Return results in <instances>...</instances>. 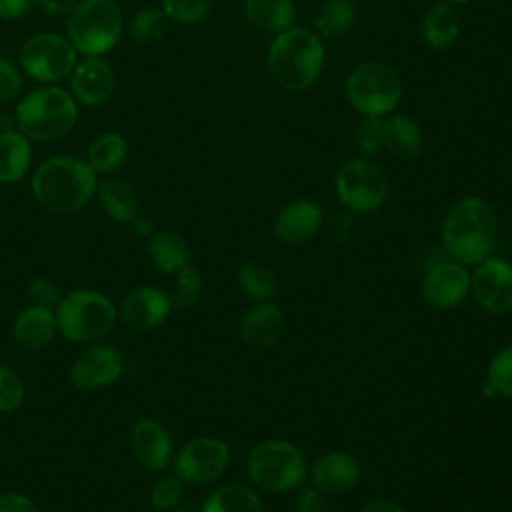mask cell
I'll return each mask as SVG.
<instances>
[{
    "label": "cell",
    "instance_id": "40",
    "mask_svg": "<svg viewBox=\"0 0 512 512\" xmlns=\"http://www.w3.org/2000/svg\"><path fill=\"white\" fill-rule=\"evenodd\" d=\"M20 92V74L12 62L0 56V102L12 100Z\"/></svg>",
    "mask_w": 512,
    "mask_h": 512
},
{
    "label": "cell",
    "instance_id": "23",
    "mask_svg": "<svg viewBox=\"0 0 512 512\" xmlns=\"http://www.w3.org/2000/svg\"><path fill=\"white\" fill-rule=\"evenodd\" d=\"M246 20L266 34H280L294 24L296 8L292 0H246Z\"/></svg>",
    "mask_w": 512,
    "mask_h": 512
},
{
    "label": "cell",
    "instance_id": "30",
    "mask_svg": "<svg viewBox=\"0 0 512 512\" xmlns=\"http://www.w3.org/2000/svg\"><path fill=\"white\" fill-rule=\"evenodd\" d=\"M356 20V4L352 0H326L316 14V30L334 38L350 30Z\"/></svg>",
    "mask_w": 512,
    "mask_h": 512
},
{
    "label": "cell",
    "instance_id": "26",
    "mask_svg": "<svg viewBox=\"0 0 512 512\" xmlns=\"http://www.w3.org/2000/svg\"><path fill=\"white\" fill-rule=\"evenodd\" d=\"M152 262L166 274H176L182 268L190 266L192 252L182 236L176 232H156L148 246Z\"/></svg>",
    "mask_w": 512,
    "mask_h": 512
},
{
    "label": "cell",
    "instance_id": "35",
    "mask_svg": "<svg viewBox=\"0 0 512 512\" xmlns=\"http://www.w3.org/2000/svg\"><path fill=\"white\" fill-rule=\"evenodd\" d=\"M212 8V0H162V10L180 24L200 22Z\"/></svg>",
    "mask_w": 512,
    "mask_h": 512
},
{
    "label": "cell",
    "instance_id": "11",
    "mask_svg": "<svg viewBox=\"0 0 512 512\" xmlns=\"http://www.w3.org/2000/svg\"><path fill=\"white\" fill-rule=\"evenodd\" d=\"M230 462V448L214 436H200L186 442L174 460L176 474L190 484H208L220 478Z\"/></svg>",
    "mask_w": 512,
    "mask_h": 512
},
{
    "label": "cell",
    "instance_id": "2",
    "mask_svg": "<svg viewBox=\"0 0 512 512\" xmlns=\"http://www.w3.org/2000/svg\"><path fill=\"white\" fill-rule=\"evenodd\" d=\"M442 242L448 256L460 264H478L490 256L496 242V214L478 196L458 200L446 214Z\"/></svg>",
    "mask_w": 512,
    "mask_h": 512
},
{
    "label": "cell",
    "instance_id": "15",
    "mask_svg": "<svg viewBox=\"0 0 512 512\" xmlns=\"http://www.w3.org/2000/svg\"><path fill=\"white\" fill-rule=\"evenodd\" d=\"M170 308L172 300L164 290L142 286L122 300L118 316L132 330H152L168 318Z\"/></svg>",
    "mask_w": 512,
    "mask_h": 512
},
{
    "label": "cell",
    "instance_id": "5",
    "mask_svg": "<svg viewBox=\"0 0 512 512\" xmlns=\"http://www.w3.org/2000/svg\"><path fill=\"white\" fill-rule=\"evenodd\" d=\"M250 480L264 492H290L302 484L308 472L302 450L288 440H264L246 460Z\"/></svg>",
    "mask_w": 512,
    "mask_h": 512
},
{
    "label": "cell",
    "instance_id": "20",
    "mask_svg": "<svg viewBox=\"0 0 512 512\" xmlns=\"http://www.w3.org/2000/svg\"><path fill=\"white\" fill-rule=\"evenodd\" d=\"M284 328V314L280 306L274 302H258L254 304L242 318L240 334L242 340L252 348H264L272 346Z\"/></svg>",
    "mask_w": 512,
    "mask_h": 512
},
{
    "label": "cell",
    "instance_id": "48",
    "mask_svg": "<svg viewBox=\"0 0 512 512\" xmlns=\"http://www.w3.org/2000/svg\"><path fill=\"white\" fill-rule=\"evenodd\" d=\"M442 2H466V0H442Z\"/></svg>",
    "mask_w": 512,
    "mask_h": 512
},
{
    "label": "cell",
    "instance_id": "7",
    "mask_svg": "<svg viewBox=\"0 0 512 512\" xmlns=\"http://www.w3.org/2000/svg\"><path fill=\"white\" fill-rule=\"evenodd\" d=\"M124 20L112 0H80L68 14V40L86 56H100L116 46Z\"/></svg>",
    "mask_w": 512,
    "mask_h": 512
},
{
    "label": "cell",
    "instance_id": "28",
    "mask_svg": "<svg viewBox=\"0 0 512 512\" xmlns=\"http://www.w3.org/2000/svg\"><path fill=\"white\" fill-rule=\"evenodd\" d=\"M100 204L104 212L118 222H134L138 218L136 192L120 180H106L100 186Z\"/></svg>",
    "mask_w": 512,
    "mask_h": 512
},
{
    "label": "cell",
    "instance_id": "22",
    "mask_svg": "<svg viewBox=\"0 0 512 512\" xmlns=\"http://www.w3.org/2000/svg\"><path fill=\"white\" fill-rule=\"evenodd\" d=\"M422 132L418 124L404 114L384 118V148L400 160H414L422 152Z\"/></svg>",
    "mask_w": 512,
    "mask_h": 512
},
{
    "label": "cell",
    "instance_id": "24",
    "mask_svg": "<svg viewBox=\"0 0 512 512\" xmlns=\"http://www.w3.org/2000/svg\"><path fill=\"white\" fill-rule=\"evenodd\" d=\"M32 162V148L22 132H0V182H18Z\"/></svg>",
    "mask_w": 512,
    "mask_h": 512
},
{
    "label": "cell",
    "instance_id": "12",
    "mask_svg": "<svg viewBox=\"0 0 512 512\" xmlns=\"http://www.w3.org/2000/svg\"><path fill=\"white\" fill-rule=\"evenodd\" d=\"M474 300L490 314L512 312V264L502 258H484L470 274Z\"/></svg>",
    "mask_w": 512,
    "mask_h": 512
},
{
    "label": "cell",
    "instance_id": "16",
    "mask_svg": "<svg viewBox=\"0 0 512 512\" xmlns=\"http://www.w3.org/2000/svg\"><path fill=\"white\" fill-rule=\"evenodd\" d=\"M324 224V210L310 198L288 202L274 220V232L284 244H302L316 236Z\"/></svg>",
    "mask_w": 512,
    "mask_h": 512
},
{
    "label": "cell",
    "instance_id": "17",
    "mask_svg": "<svg viewBox=\"0 0 512 512\" xmlns=\"http://www.w3.org/2000/svg\"><path fill=\"white\" fill-rule=\"evenodd\" d=\"M360 462L348 452H326L312 464V484L326 496L350 492L360 482Z\"/></svg>",
    "mask_w": 512,
    "mask_h": 512
},
{
    "label": "cell",
    "instance_id": "45",
    "mask_svg": "<svg viewBox=\"0 0 512 512\" xmlns=\"http://www.w3.org/2000/svg\"><path fill=\"white\" fill-rule=\"evenodd\" d=\"M358 512H406L398 502L388 498H376L366 502Z\"/></svg>",
    "mask_w": 512,
    "mask_h": 512
},
{
    "label": "cell",
    "instance_id": "47",
    "mask_svg": "<svg viewBox=\"0 0 512 512\" xmlns=\"http://www.w3.org/2000/svg\"><path fill=\"white\" fill-rule=\"evenodd\" d=\"M174 512H198V510L192 508V506H176Z\"/></svg>",
    "mask_w": 512,
    "mask_h": 512
},
{
    "label": "cell",
    "instance_id": "3",
    "mask_svg": "<svg viewBox=\"0 0 512 512\" xmlns=\"http://www.w3.org/2000/svg\"><path fill=\"white\" fill-rule=\"evenodd\" d=\"M324 64L322 40L300 26L276 34L268 50V68L276 84L286 90H304L320 76Z\"/></svg>",
    "mask_w": 512,
    "mask_h": 512
},
{
    "label": "cell",
    "instance_id": "27",
    "mask_svg": "<svg viewBox=\"0 0 512 512\" xmlns=\"http://www.w3.org/2000/svg\"><path fill=\"white\" fill-rule=\"evenodd\" d=\"M200 512H264L260 496L244 484H224L210 492Z\"/></svg>",
    "mask_w": 512,
    "mask_h": 512
},
{
    "label": "cell",
    "instance_id": "44",
    "mask_svg": "<svg viewBox=\"0 0 512 512\" xmlns=\"http://www.w3.org/2000/svg\"><path fill=\"white\" fill-rule=\"evenodd\" d=\"M36 4L50 16H68L74 8L72 0H36Z\"/></svg>",
    "mask_w": 512,
    "mask_h": 512
},
{
    "label": "cell",
    "instance_id": "4",
    "mask_svg": "<svg viewBox=\"0 0 512 512\" xmlns=\"http://www.w3.org/2000/svg\"><path fill=\"white\" fill-rule=\"evenodd\" d=\"M78 118L74 98L56 86L30 92L16 108V126L28 140L52 142L66 136Z\"/></svg>",
    "mask_w": 512,
    "mask_h": 512
},
{
    "label": "cell",
    "instance_id": "19",
    "mask_svg": "<svg viewBox=\"0 0 512 512\" xmlns=\"http://www.w3.org/2000/svg\"><path fill=\"white\" fill-rule=\"evenodd\" d=\"M114 86L112 68L98 56H86L82 62H76L72 70V90L80 102L98 106L112 96Z\"/></svg>",
    "mask_w": 512,
    "mask_h": 512
},
{
    "label": "cell",
    "instance_id": "42",
    "mask_svg": "<svg viewBox=\"0 0 512 512\" xmlns=\"http://www.w3.org/2000/svg\"><path fill=\"white\" fill-rule=\"evenodd\" d=\"M0 512H36V508L28 496L6 492L0 494Z\"/></svg>",
    "mask_w": 512,
    "mask_h": 512
},
{
    "label": "cell",
    "instance_id": "38",
    "mask_svg": "<svg viewBox=\"0 0 512 512\" xmlns=\"http://www.w3.org/2000/svg\"><path fill=\"white\" fill-rule=\"evenodd\" d=\"M202 292V276L196 268L186 266L178 272L176 280V302L180 306H190L200 298Z\"/></svg>",
    "mask_w": 512,
    "mask_h": 512
},
{
    "label": "cell",
    "instance_id": "6",
    "mask_svg": "<svg viewBox=\"0 0 512 512\" xmlns=\"http://www.w3.org/2000/svg\"><path fill=\"white\" fill-rule=\"evenodd\" d=\"M116 316V306L102 292L74 290L56 306V328L72 342H94L112 330Z\"/></svg>",
    "mask_w": 512,
    "mask_h": 512
},
{
    "label": "cell",
    "instance_id": "21",
    "mask_svg": "<svg viewBox=\"0 0 512 512\" xmlns=\"http://www.w3.org/2000/svg\"><path fill=\"white\" fill-rule=\"evenodd\" d=\"M56 332V314L44 306H28L24 308L12 328L14 340L26 350H40L44 348Z\"/></svg>",
    "mask_w": 512,
    "mask_h": 512
},
{
    "label": "cell",
    "instance_id": "1",
    "mask_svg": "<svg viewBox=\"0 0 512 512\" xmlns=\"http://www.w3.org/2000/svg\"><path fill=\"white\" fill-rule=\"evenodd\" d=\"M32 192L48 212L70 214L84 208L94 196L96 172L80 158L54 156L36 168Z\"/></svg>",
    "mask_w": 512,
    "mask_h": 512
},
{
    "label": "cell",
    "instance_id": "41",
    "mask_svg": "<svg viewBox=\"0 0 512 512\" xmlns=\"http://www.w3.org/2000/svg\"><path fill=\"white\" fill-rule=\"evenodd\" d=\"M28 294L30 298L34 300L36 306H44V308H50V306H58L60 302V294H58V288L50 282V280H44V278H36L30 288H28Z\"/></svg>",
    "mask_w": 512,
    "mask_h": 512
},
{
    "label": "cell",
    "instance_id": "14",
    "mask_svg": "<svg viewBox=\"0 0 512 512\" xmlns=\"http://www.w3.org/2000/svg\"><path fill=\"white\" fill-rule=\"evenodd\" d=\"M468 294L470 272L456 260L438 262L424 274L422 296L430 306L438 310H450L462 304Z\"/></svg>",
    "mask_w": 512,
    "mask_h": 512
},
{
    "label": "cell",
    "instance_id": "37",
    "mask_svg": "<svg viewBox=\"0 0 512 512\" xmlns=\"http://www.w3.org/2000/svg\"><path fill=\"white\" fill-rule=\"evenodd\" d=\"M24 400V386L18 374L8 368L0 366V412H14L20 408Z\"/></svg>",
    "mask_w": 512,
    "mask_h": 512
},
{
    "label": "cell",
    "instance_id": "36",
    "mask_svg": "<svg viewBox=\"0 0 512 512\" xmlns=\"http://www.w3.org/2000/svg\"><path fill=\"white\" fill-rule=\"evenodd\" d=\"M356 144L366 154H376L384 148V118L364 116L356 128Z\"/></svg>",
    "mask_w": 512,
    "mask_h": 512
},
{
    "label": "cell",
    "instance_id": "29",
    "mask_svg": "<svg viewBox=\"0 0 512 512\" xmlns=\"http://www.w3.org/2000/svg\"><path fill=\"white\" fill-rule=\"evenodd\" d=\"M126 154H128V144L124 136L116 132H106L90 144L88 164L94 172H112L124 162Z\"/></svg>",
    "mask_w": 512,
    "mask_h": 512
},
{
    "label": "cell",
    "instance_id": "13",
    "mask_svg": "<svg viewBox=\"0 0 512 512\" xmlns=\"http://www.w3.org/2000/svg\"><path fill=\"white\" fill-rule=\"evenodd\" d=\"M122 370L124 358L118 348L110 344H94L76 356L70 368V380L76 388L96 390L116 382Z\"/></svg>",
    "mask_w": 512,
    "mask_h": 512
},
{
    "label": "cell",
    "instance_id": "34",
    "mask_svg": "<svg viewBox=\"0 0 512 512\" xmlns=\"http://www.w3.org/2000/svg\"><path fill=\"white\" fill-rule=\"evenodd\" d=\"M184 484L186 482L178 474L160 478L150 492L152 506L156 510H174L176 506H180L184 498Z\"/></svg>",
    "mask_w": 512,
    "mask_h": 512
},
{
    "label": "cell",
    "instance_id": "33",
    "mask_svg": "<svg viewBox=\"0 0 512 512\" xmlns=\"http://www.w3.org/2000/svg\"><path fill=\"white\" fill-rule=\"evenodd\" d=\"M166 28H168V16L164 14V10H156V8L138 10L130 24L132 38L140 44L158 42L166 34Z\"/></svg>",
    "mask_w": 512,
    "mask_h": 512
},
{
    "label": "cell",
    "instance_id": "25",
    "mask_svg": "<svg viewBox=\"0 0 512 512\" xmlns=\"http://www.w3.org/2000/svg\"><path fill=\"white\" fill-rule=\"evenodd\" d=\"M458 32L460 22L448 2H436L422 18V36L434 50L450 48L458 38Z\"/></svg>",
    "mask_w": 512,
    "mask_h": 512
},
{
    "label": "cell",
    "instance_id": "8",
    "mask_svg": "<svg viewBox=\"0 0 512 512\" xmlns=\"http://www.w3.org/2000/svg\"><path fill=\"white\" fill-rule=\"evenodd\" d=\"M346 96L362 116H386L400 102L402 82L394 68L382 62H364L350 72Z\"/></svg>",
    "mask_w": 512,
    "mask_h": 512
},
{
    "label": "cell",
    "instance_id": "46",
    "mask_svg": "<svg viewBox=\"0 0 512 512\" xmlns=\"http://www.w3.org/2000/svg\"><path fill=\"white\" fill-rule=\"evenodd\" d=\"M134 226H136V230H138V234H150L152 230H154V226H152V222L148 220V218H142V216H138L134 222H132Z\"/></svg>",
    "mask_w": 512,
    "mask_h": 512
},
{
    "label": "cell",
    "instance_id": "18",
    "mask_svg": "<svg viewBox=\"0 0 512 512\" xmlns=\"http://www.w3.org/2000/svg\"><path fill=\"white\" fill-rule=\"evenodd\" d=\"M130 450L144 468L162 470L172 460V438L160 422L142 418L130 430Z\"/></svg>",
    "mask_w": 512,
    "mask_h": 512
},
{
    "label": "cell",
    "instance_id": "31",
    "mask_svg": "<svg viewBox=\"0 0 512 512\" xmlns=\"http://www.w3.org/2000/svg\"><path fill=\"white\" fill-rule=\"evenodd\" d=\"M238 286L244 294L258 302L272 300L278 290L276 276L260 262H246L238 270Z\"/></svg>",
    "mask_w": 512,
    "mask_h": 512
},
{
    "label": "cell",
    "instance_id": "32",
    "mask_svg": "<svg viewBox=\"0 0 512 512\" xmlns=\"http://www.w3.org/2000/svg\"><path fill=\"white\" fill-rule=\"evenodd\" d=\"M482 392L484 396L512 398V344L498 350L490 360Z\"/></svg>",
    "mask_w": 512,
    "mask_h": 512
},
{
    "label": "cell",
    "instance_id": "9",
    "mask_svg": "<svg viewBox=\"0 0 512 512\" xmlns=\"http://www.w3.org/2000/svg\"><path fill=\"white\" fill-rule=\"evenodd\" d=\"M338 200L352 212H376L388 196V178L380 166L370 160H348L336 172Z\"/></svg>",
    "mask_w": 512,
    "mask_h": 512
},
{
    "label": "cell",
    "instance_id": "39",
    "mask_svg": "<svg viewBox=\"0 0 512 512\" xmlns=\"http://www.w3.org/2000/svg\"><path fill=\"white\" fill-rule=\"evenodd\" d=\"M296 512H330L328 496L318 488H302L296 494Z\"/></svg>",
    "mask_w": 512,
    "mask_h": 512
},
{
    "label": "cell",
    "instance_id": "10",
    "mask_svg": "<svg viewBox=\"0 0 512 512\" xmlns=\"http://www.w3.org/2000/svg\"><path fill=\"white\" fill-rule=\"evenodd\" d=\"M20 64L40 82H60L76 66V48L64 36L42 32L26 40L20 50Z\"/></svg>",
    "mask_w": 512,
    "mask_h": 512
},
{
    "label": "cell",
    "instance_id": "43",
    "mask_svg": "<svg viewBox=\"0 0 512 512\" xmlns=\"http://www.w3.org/2000/svg\"><path fill=\"white\" fill-rule=\"evenodd\" d=\"M36 0H0V18L14 20L22 18L34 8Z\"/></svg>",
    "mask_w": 512,
    "mask_h": 512
}]
</instances>
